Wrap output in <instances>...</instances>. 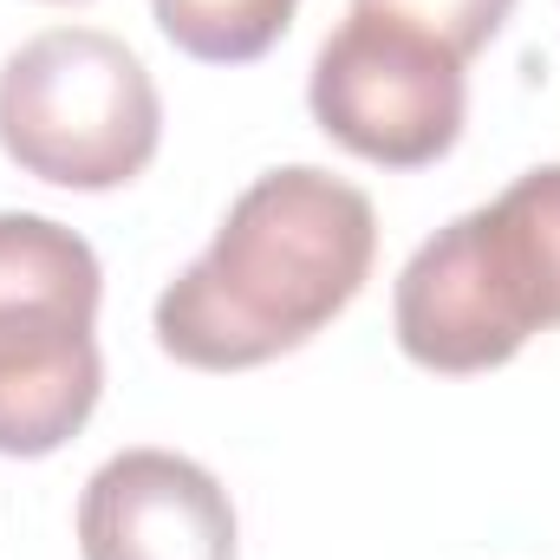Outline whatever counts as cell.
Masks as SVG:
<instances>
[{
	"mask_svg": "<svg viewBox=\"0 0 560 560\" xmlns=\"http://www.w3.org/2000/svg\"><path fill=\"white\" fill-rule=\"evenodd\" d=\"M378 255L372 196L319 163L255 176L215 242L163 287L156 346L196 372H248L339 319Z\"/></svg>",
	"mask_w": 560,
	"mask_h": 560,
	"instance_id": "1",
	"label": "cell"
},
{
	"mask_svg": "<svg viewBox=\"0 0 560 560\" xmlns=\"http://www.w3.org/2000/svg\"><path fill=\"white\" fill-rule=\"evenodd\" d=\"M306 105L319 131L352 156L385 170H423L463 138L469 85L450 46L392 13L352 7L313 59Z\"/></svg>",
	"mask_w": 560,
	"mask_h": 560,
	"instance_id": "4",
	"label": "cell"
},
{
	"mask_svg": "<svg viewBox=\"0 0 560 560\" xmlns=\"http://www.w3.org/2000/svg\"><path fill=\"white\" fill-rule=\"evenodd\" d=\"M163 143V98L143 59L98 26L33 33L0 66V150L59 189H118Z\"/></svg>",
	"mask_w": 560,
	"mask_h": 560,
	"instance_id": "3",
	"label": "cell"
},
{
	"mask_svg": "<svg viewBox=\"0 0 560 560\" xmlns=\"http://www.w3.org/2000/svg\"><path fill=\"white\" fill-rule=\"evenodd\" d=\"M79 555L235 560V502L202 463L176 450H125L98 463L79 495Z\"/></svg>",
	"mask_w": 560,
	"mask_h": 560,
	"instance_id": "6",
	"label": "cell"
},
{
	"mask_svg": "<svg viewBox=\"0 0 560 560\" xmlns=\"http://www.w3.org/2000/svg\"><path fill=\"white\" fill-rule=\"evenodd\" d=\"M392 326H398V346L411 365L450 372V378L509 365L541 332L482 209L436 229L405 261L398 293H392Z\"/></svg>",
	"mask_w": 560,
	"mask_h": 560,
	"instance_id": "5",
	"label": "cell"
},
{
	"mask_svg": "<svg viewBox=\"0 0 560 560\" xmlns=\"http://www.w3.org/2000/svg\"><path fill=\"white\" fill-rule=\"evenodd\" d=\"M150 7L163 39L202 66H248L275 52L300 13V0H150Z\"/></svg>",
	"mask_w": 560,
	"mask_h": 560,
	"instance_id": "7",
	"label": "cell"
},
{
	"mask_svg": "<svg viewBox=\"0 0 560 560\" xmlns=\"http://www.w3.org/2000/svg\"><path fill=\"white\" fill-rule=\"evenodd\" d=\"M98 293L85 235L0 209V456H52L98 411Z\"/></svg>",
	"mask_w": 560,
	"mask_h": 560,
	"instance_id": "2",
	"label": "cell"
},
{
	"mask_svg": "<svg viewBox=\"0 0 560 560\" xmlns=\"http://www.w3.org/2000/svg\"><path fill=\"white\" fill-rule=\"evenodd\" d=\"M352 7L392 13V20L418 26L436 46H450L456 59H476V52L502 33V20L515 13V0H352Z\"/></svg>",
	"mask_w": 560,
	"mask_h": 560,
	"instance_id": "8",
	"label": "cell"
}]
</instances>
